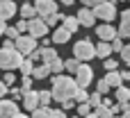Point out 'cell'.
<instances>
[{
  "instance_id": "1f68e13d",
  "label": "cell",
  "mask_w": 130,
  "mask_h": 118,
  "mask_svg": "<svg viewBox=\"0 0 130 118\" xmlns=\"http://www.w3.org/2000/svg\"><path fill=\"white\" fill-rule=\"evenodd\" d=\"M75 109H78V116H80V118H82V116H87V114L91 111V107H89L87 102H78V107H75Z\"/></svg>"
},
{
  "instance_id": "8d00e7d4",
  "label": "cell",
  "mask_w": 130,
  "mask_h": 118,
  "mask_svg": "<svg viewBox=\"0 0 130 118\" xmlns=\"http://www.w3.org/2000/svg\"><path fill=\"white\" fill-rule=\"evenodd\" d=\"M2 34H5L7 39H11V41H14L16 36H18V32H16V27H5V32H2Z\"/></svg>"
},
{
  "instance_id": "8fae6325",
  "label": "cell",
  "mask_w": 130,
  "mask_h": 118,
  "mask_svg": "<svg viewBox=\"0 0 130 118\" xmlns=\"http://www.w3.org/2000/svg\"><path fill=\"white\" fill-rule=\"evenodd\" d=\"M16 11L18 9H16L14 0H0V20H9Z\"/></svg>"
},
{
  "instance_id": "816d5d0a",
  "label": "cell",
  "mask_w": 130,
  "mask_h": 118,
  "mask_svg": "<svg viewBox=\"0 0 130 118\" xmlns=\"http://www.w3.org/2000/svg\"><path fill=\"white\" fill-rule=\"evenodd\" d=\"M14 118H30V116H23V114H16Z\"/></svg>"
},
{
  "instance_id": "60d3db41",
  "label": "cell",
  "mask_w": 130,
  "mask_h": 118,
  "mask_svg": "<svg viewBox=\"0 0 130 118\" xmlns=\"http://www.w3.org/2000/svg\"><path fill=\"white\" fill-rule=\"evenodd\" d=\"M14 80H16V75H14L11 70H7V73H5V77H2V82H5L7 86H9V84H14Z\"/></svg>"
},
{
  "instance_id": "d6a6232c",
  "label": "cell",
  "mask_w": 130,
  "mask_h": 118,
  "mask_svg": "<svg viewBox=\"0 0 130 118\" xmlns=\"http://www.w3.org/2000/svg\"><path fill=\"white\" fill-rule=\"evenodd\" d=\"M48 109V116L50 118H66V111L64 109H50V107H46Z\"/></svg>"
},
{
  "instance_id": "836d02e7",
  "label": "cell",
  "mask_w": 130,
  "mask_h": 118,
  "mask_svg": "<svg viewBox=\"0 0 130 118\" xmlns=\"http://www.w3.org/2000/svg\"><path fill=\"white\" fill-rule=\"evenodd\" d=\"M103 66H105V70H117V66H119V61L117 59H103Z\"/></svg>"
},
{
  "instance_id": "7bdbcfd3",
  "label": "cell",
  "mask_w": 130,
  "mask_h": 118,
  "mask_svg": "<svg viewBox=\"0 0 130 118\" xmlns=\"http://www.w3.org/2000/svg\"><path fill=\"white\" fill-rule=\"evenodd\" d=\"M62 105H64V107H62L64 111H66V109H73V107H75V102H73V100H64Z\"/></svg>"
},
{
  "instance_id": "7402d4cb",
  "label": "cell",
  "mask_w": 130,
  "mask_h": 118,
  "mask_svg": "<svg viewBox=\"0 0 130 118\" xmlns=\"http://www.w3.org/2000/svg\"><path fill=\"white\" fill-rule=\"evenodd\" d=\"M34 16H37V11H34L32 5H23V7H21V18H23V20H30V18H34Z\"/></svg>"
},
{
  "instance_id": "4dcf8cb0",
  "label": "cell",
  "mask_w": 130,
  "mask_h": 118,
  "mask_svg": "<svg viewBox=\"0 0 130 118\" xmlns=\"http://www.w3.org/2000/svg\"><path fill=\"white\" fill-rule=\"evenodd\" d=\"M87 96H89V93H87L85 89H80V86H78V91H75L73 100H75V102H87Z\"/></svg>"
},
{
  "instance_id": "f546056e",
  "label": "cell",
  "mask_w": 130,
  "mask_h": 118,
  "mask_svg": "<svg viewBox=\"0 0 130 118\" xmlns=\"http://www.w3.org/2000/svg\"><path fill=\"white\" fill-rule=\"evenodd\" d=\"M110 48H112V52H119V50L123 48V39H121V36H114L112 43H110Z\"/></svg>"
},
{
  "instance_id": "7dc6e473",
  "label": "cell",
  "mask_w": 130,
  "mask_h": 118,
  "mask_svg": "<svg viewBox=\"0 0 130 118\" xmlns=\"http://www.w3.org/2000/svg\"><path fill=\"white\" fill-rule=\"evenodd\" d=\"M2 48H14V41H11V39H7V41H5V45H2Z\"/></svg>"
},
{
  "instance_id": "d590c367",
  "label": "cell",
  "mask_w": 130,
  "mask_h": 118,
  "mask_svg": "<svg viewBox=\"0 0 130 118\" xmlns=\"http://www.w3.org/2000/svg\"><path fill=\"white\" fill-rule=\"evenodd\" d=\"M96 91H98L101 96H105V93L110 91V86H107V82H105V80H101V82L96 84Z\"/></svg>"
},
{
  "instance_id": "681fc988",
  "label": "cell",
  "mask_w": 130,
  "mask_h": 118,
  "mask_svg": "<svg viewBox=\"0 0 130 118\" xmlns=\"http://www.w3.org/2000/svg\"><path fill=\"white\" fill-rule=\"evenodd\" d=\"M82 118H96V114H91V111H89L87 116H82Z\"/></svg>"
},
{
  "instance_id": "30bf717a",
  "label": "cell",
  "mask_w": 130,
  "mask_h": 118,
  "mask_svg": "<svg viewBox=\"0 0 130 118\" xmlns=\"http://www.w3.org/2000/svg\"><path fill=\"white\" fill-rule=\"evenodd\" d=\"M23 107H25L27 111L37 109V107H39V93L32 91V89H27V91L23 93Z\"/></svg>"
},
{
  "instance_id": "d6986e66",
  "label": "cell",
  "mask_w": 130,
  "mask_h": 118,
  "mask_svg": "<svg viewBox=\"0 0 130 118\" xmlns=\"http://www.w3.org/2000/svg\"><path fill=\"white\" fill-rule=\"evenodd\" d=\"M39 57L43 59V64H50V61H53V59H57L59 55H57V52L48 45V48H39Z\"/></svg>"
},
{
  "instance_id": "277c9868",
  "label": "cell",
  "mask_w": 130,
  "mask_h": 118,
  "mask_svg": "<svg viewBox=\"0 0 130 118\" xmlns=\"http://www.w3.org/2000/svg\"><path fill=\"white\" fill-rule=\"evenodd\" d=\"M94 16L96 18H103L105 23H110V20H114L119 14H117V5L112 2V0H105V2H101V5H96L94 9Z\"/></svg>"
},
{
  "instance_id": "f5cc1de1",
  "label": "cell",
  "mask_w": 130,
  "mask_h": 118,
  "mask_svg": "<svg viewBox=\"0 0 130 118\" xmlns=\"http://www.w3.org/2000/svg\"><path fill=\"white\" fill-rule=\"evenodd\" d=\"M112 2H126V0H112Z\"/></svg>"
},
{
  "instance_id": "f6af8a7d",
  "label": "cell",
  "mask_w": 130,
  "mask_h": 118,
  "mask_svg": "<svg viewBox=\"0 0 130 118\" xmlns=\"http://www.w3.org/2000/svg\"><path fill=\"white\" fill-rule=\"evenodd\" d=\"M7 93H11L14 98H21V89H7Z\"/></svg>"
},
{
  "instance_id": "ffe728a7",
  "label": "cell",
  "mask_w": 130,
  "mask_h": 118,
  "mask_svg": "<svg viewBox=\"0 0 130 118\" xmlns=\"http://www.w3.org/2000/svg\"><path fill=\"white\" fill-rule=\"evenodd\" d=\"M105 82H107V86H110V89H117L119 84H123V82H121V77H119V70H107Z\"/></svg>"
},
{
  "instance_id": "f1b7e54d",
  "label": "cell",
  "mask_w": 130,
  "mask_h": 118,
  "mask_svg": "<svg viewBox=\"0 0 130 118\" xmlns=\"http://www.w3.org/2000/svg\"><path fill=\"white\" fill-rule=\"evenodd\" d=\"M30 118H50V116H48V109L46 107H37V109H32V116Z\"/></svg>"
},
{
  "instance_id": "4316f807",
  "label": "cell",
  "mask_w": 130,
  "mask_h": 118,
  "mask_svg": "<svg viewBox=\"0 0 130 118\" xmlns=\"http://www.w3.org/2000/svg\"><path fill=\"white\" fill-rule=\"evenodd\" d=\"M101 100H103V96H101L98 91H96V93H91V96H87V105H89V107H94V109L101 105Z\"/></svg>"
},
{
  "instance_id": "c3c4849f",
  "label": "cell",
  "mask_w": 130,
  "mask_h": 118,
  "mask_svg": "<svg viewBox=\"0 0 130 118\" xmlns=\"http://www.w3.org/2000/svg\"><path fill=\"white\" fill-rule=\"evenodd\" d=\"M5 27H7V25H5V20H0V36H2V32H5Z\"/></svg>"
},
{
  "instance_id": "6da1fadb",
  "label": "cell",
  "mask_w": 130,
  "mask_h": 118,
  "mask_svg": "<svg viewBox=\"0 0 130 118\" xmlns=\"http://www.w3.org/2000/svg\"><path fill=\"white\" fill-rule=\"evenodd\" d=\"M75 91H78V84H75V80H73V77L62 75V73L53 77V89H50V98H53V100H57V102L73 100Z\"/></svg>"
},
{
  "instance_id": "f35d334b",
  "label": "cell",
  "mask_w": 130,
  "mask_h": 118,
  "mask_svg": "<svg viewBox=\"0 0 130 118\" xmlns=\"http://www.w3.org/2000/svg\"><path fill=\"white\" fill-rule=\"evenodd\" d=\"M119 52H121V59H123V61L128 64V61H130V45H123V48H121Z\"/></svg>"
},
{
  "instance_id": "74e56055",
  "label": "cell",
  "mask_w": 130,
  "mask_h": 118,
  "mask_svg": "<svg viewBox=\"0 0 130 118\" xmlns=\"http://www.w3.org/2000/svg\"><path fill=\"white\" fill-rule=\"evenodd\" d=\"M114 111H121V114L130 111V102H119V105H114Z\"/></svg>"
},
{
  "instance_id": "b9f144b4",
  "label": "cell",
  "mask_w": 130,
  "mask_h": 118,
  "mask_svg": "<svg viewBox=\"0 0 130 118\" xmlns=\"http://www.w3.org/2000/svg\"><path fill=\"white\" fill-rule=\"evenodd\" d=\"M82 2H85V7H96V5H101L105 0H82Z\"/></svg>"
},
{
  "instance_id": "2e32d148",
  "label": "cell",
  "mask_w": 130,
  "mask_h": 118,
  "mask_svg": "<svg viewBox=\"0 0 130 118\" xmlns=\"http://www.w3.org/2000/svg\"><path fill=\"white\" fill-rule=\"evenodd\" d=\"M30 75L34 80H46L50 75V68H48V64H39V66H32V73Z\"/></svg>"
},
{
  "instance_id": "ac0fdd59",
  "label": "cell",
  "mask_w": 130,
  "mask_h": 118,
  "mask_svg": "<svg viewBox=\"0 0 130 118\" xmlns=\"http://www.w3.org/2000/svg\"><path fill=\"white\" fill-rule=\"evenodd\" d=\"M94 50H96V57H101V59H107L112 55V48H110L107 41H101L98 45H94Z\"/></svg>"
},
{
  "instance_id": "603a6c76",
  "label": "cell",
  "mask_w": 130,
  "mask_h": 118,
  "mask_svg": "<svg viewBox=\"0 0 130 118\" xmlns=\"http://www.w3.org/2000/svg\"><path fill=\"white\" fill-rule=\"evenodd\" d=\"M32 66H34V61H32L30 57H27V59L23 57V61L18 64V68H21V73H23V75H30V73H32Z\"/></svg>"
},
{
  "instance_id": "8992f818",
  "label": "cell",
  "mask_w": 130,
  "mask_h": 118,
  "mask_svg": "<svg viewBox=\"0 0 130 118\" xmlns=\"http://www.w3.org/2000/svg\"><path fill=\"white\" fill-rule=\"evenodd\" d=\"M91 80H94V68L80 61V66L75 68V84H78L80 89H87V86L91 84Z\"/></svg>"
},
{
  "instance_id": "9c48e42d",
  "label": "cell",
  "mask_w": 130,
  "mask_h": 118,
  "mask_svg": "<svg viewBox=\"0 0 130 118\" xmlns=\"http://www.w3.org/2000/svg\"><path fill=\"white\" fill-rule=\"evenodd\" d=\"M16 114H21V109L14 100H0V118H14Z\"/></svg>"
},
{
  "instance_id": "e0dca14e",
  "label": "cell",
  "mask_w": 130,
  "mask_h": 118,
  "mask_svg": "<svg viewBox=\"0 0 130 118\" xmlns=\"http://www.w3.org/2000/svg\"><path fill=\"white\" fill-rule=\"evenodd\" d=\"M69 39H71V32H69V30H64V27H57V30H55V34H53V43H57V45L66 43Z\"/></svg>"
},
{
  "instance_id": "4fadbf2b",
  "label": "cell",
  "mask_w": 130,
  "mask_h": 118,
  "mask_svg": "<svg viewBox=\"0 0 130 118\" xmlns=\"http://www.w3.org/2000/svg\"><path fill=\"white\" fill-rule=\"evenodd\" d=\"M75 18H78V23H80V25H85V27H91V25H94V20H96V16H94V11H91L89 7H85V9H80Z\"/></svg>"
},
{
  "instance_id": "ee69618b",
  "label": "cell",
  "mask_w": 130,
  "mask_h": 118,
  "mask_svg": "<svg viewBox=\"0 0 130 118\" xmlns=\"http://www.w3.org/2000/svg\"><path fill=\"white\" fill-rule=\"evenodd\" d=\"M7 89H9V86H7V84H5V82L0 80V98H5V93H7Z\"/></svg>"
},
{
  "instance_id": "44dd1931",
  "label": "cell",
  "mask_w": 130,
  "mask_h": 118,
  "mask_svg": "<svg viewBox=\"0 0 130 118\" xmlns=\"http://www.w3.org/2000/svg\"><path fill=\"white\" fill-rule=\"evenodd\" d=\"M117 100H119V102H128L130 100V89L128 86H123V84L117 86Z\"/></svg>"
},
{
  "instance_id": "5bb4252c",
  "label": "cell",
  "mask_w": 130,
  "mask_h": 118,
  "mask_svg": "<svg viewBox=\"0 0 130 118\" xmlns=\"http://www.w3.org/2000/svg\"><path fill=\"white\" fill-rule=\"evenodd\" d=\"M119 16H121V27L117 30V36L128 39L130 36V11H121Z\"/></svg>"
},
{
  "instance_id": "9a60e30c",
  "label": "cell",
  "mask_w": 130,
  "mask_h": 118,
  "mask_svg": "<svg viewBox=\"0 0 130 118\" xmlns=\"http://www.w3.org/2000/svg\"><path fill=\"white\" fill-rule=\"evenodd\" d=\"M62 27H64V30H69V32L73 34V32H78L80 23H78V18H75V16H64V14H62Z\"/></svg>"
},
{
  "instance_id": "3957f363",
  "label": "cell",
  "mask_w": 130,
  "mask_h": 118,
  "mask_svg": "<svg viewBox=\"0 0 130 118\" xmlns=\"http://www.w3.org/2000/svg\"><path fill=\"white\" fill-rule=\"evenodd\" d=\"M73 57H75L78 61H89V59H94V57H96L94 43H91V41H87V39L78 41V43L73 45Z\"/></svg>"
},
{
  "instance_id": "ab89813d",
  "label": "cell",
  "mask_w": 130,
  "mask_h": 118,
  "mask_svg": "<svg viewBox=\"0 0 130 118\" xmlns=\"http://www.w3.org/2000/svg\"><path fill=\"white\" fill-rule=\"evenodd\" d=\"M14 27H16V32H18V34H23V32L27 30V20H23V18H21V20L14 25Z\"/></svg>"
},
{
  "instance_id": "f907efd6",
  "label": "cell",
  "mask_w": 130,
  "mask_h": 118,
  "mask_svg": "<svg viewBox=\"0 0 130 118\" xmlns=\"http://www.w3.org/2000/svg\"><path fill=\"white\" fill-rule=\"evenodd\" d=\"M62 2H64V5H73L75 0H62Z\"/></svg>"
},
{
  "instance_id": "52a82bcc",
  "label": "cell",
  "mask_w": 130,
  "mask_h": 118,
  "mask_svg": "<svg viewBox=\"0 0 130 118\" xmlns=\"http://www.w3.org/2000/svg\"><path fill=\"white\" fill-rule=\"evenodd\" d=\"M32 39H41V36H46L48 34V25L39 18V16H34V18H30L27 20V30H25Z\"/></svg>"
},
{
  "instance_id": "7c38bea8",
  "label": "cell",
  "mask_w": 130,
  "mask_h": 118,
  "mask_svg": "<svg viewBox=\"0 0 130 118\" xmlns=\"http://www.w3.org/2000/svg\"><path fill=\"white\" fill-rule=\"evenodd\" d=\"M96 34H98L101 41H107V43H110V41L117 36V30H114L110 23H105V25H98V27H96Z\"/></svg>"
},
{
  "instance_id": "11a10c76",
  "label": "cell",
  "mask_w": 130,
  "mask_h": 118,
  "mask_svg": "<svg viewBox=\"0 0 130 118\" xmlns=\"http://www.w3.org/2000/svg\"><path fill=\"white\" fill-rule=\"evenodd\" d=\"M112 118H117V116H112Z\"/></svg>"
},
{
  "instance_id": "7a4b0ae2",
  "label": "cell",
  "mask_w": 130,
  "mask_h": 118,
  "mask_svg": "<svg viewBox=\"0 0 130 118\" xmlns=\"http://www.w3.org/2000/svg\"><path fill=\"white\" fill-rule=\"evenodd\" d=\"M23 61V55L16 48H0V68L2 70H14Z\"/></svg>"
},
{
  "instance_id": "d4e9b609",
  "label": "cell",
  "mask_w": 130,
  "mask_h": 118,
  "mask_svg": "<svg viewBox=\"0 0 130 118\" xmlns=\"http://www.w3.org/2000/svg\"><path fill=\"white\" fill-rule=\"evenodd\" d=\"M48 27H53V25H57V20H62V14H48V16H43L41 18Z\"/></svg>"
},
{
  "instance_id": "db71d44e",
  "label": "cell",
  "mask_w": 130,
  "mask_h": 118,
  "mask_svg": "<svg viewBox=\"0 0 130 118\" xmlns=\"http://www.w3.org/2000/svg\"><path fill=\"white\" fill-rule=\"evenodd\" d=\"M75 118H80V116H75Z\"/></svg>"
},
{
  "instance_id": "cb8c5ba5",
  "label": "cell",
  "mask_w": 130,
  "mask_h": 118,
  "mask_svg": "<svg viewBox=\"0 0 130 118\" xmlns=\"http://www.w3.org/2000/svg\"><path fill=\"white\" fill-rule=\"evenodd\" d=\"M48 68H50V73H55V75H59L62 70H64V61L57 57V59H53L50 64H48Z\"/></svg>"
},
{
  "instance_id": "ba28073f",
  "label": "cell",
  "mask_w": 130,
  "mask_h": 118,
  "mask_svg": "<svg viewBox=\"0 0 130 118\" xmlns=\"http://www.w3.org/2000/svg\"><path fill=\"white\" fill-rule=\"evenodd\" d=\"M32 7H34V11H37L39 18H43L48 14H57V2L55 0H34Z\"/></svg>"
},
{
  "instance_id": "e575fe53",
  "label": "cell",
  "mask_w": 130,
  "mask_h": 118,
  "mask_svg": "<svg viewBox=\"0 0 130 118\" xmlns=\"http://www.w3.org/2000/svg\"><path fill=\"white\" fill-rule=\"evenodd\" d=\"M27 89H32V77H30V75L23 77V82H21V93H25Z\"/></svg>"
},
{
  "instance_id": "5b68a950",
  "label": "cell",
  "mask_w": 130,
  "mask_h": 118,
  "mask_svg": "<svg viewBox=\"0 0 130 118\" xmlns=\"http://www.w3.org/2000/svg\"><path fill=\"white\" fill-rule=\"evenodd\" d=\"M14 48H16L23 57H27L32 50H37V39H32L30 34H18V36L14 39Z\"/></svg>"
},
{
  "instance_id": "83f0119b",
  "label": "cell",
  "mask_w": 130,
  "mask_h": 118,
  "mask_svg": "<svg viewBox=\"0 0 130 118\" xmlns=\"http://www.w3.org/2000/svg\"><path fill=\"white\" fill-rule=\"evenodd\" d=\"M80 66V61L75 59V57H71V59H66L64 61V70H71V73H75V68Z\"/></svg>"
},
{
  "instance_id": "bcb514c9",
  "label": "cell",
  "mask_w": 130,
  "mask_h": 118,
  "mask_svg": "<svg viewBox=\"0 0 130 118\" xmlns=\"http://www.w3.org/2000/svg\"><path fill=\"white\" fill-rule=\"evenodd\" d=\"M119 77H121V82H126V80H130V73H128V70H121Z\"/></svg>"
},
{
  "instance_id": "484cf974",
  "label": "cell",
  "mask_w": 130,
  "mask_h": 118,
  "mask_svg": "<svg viewBox=\"0 0 130 118\" xmlns=\"http://www.w3.org/2000/svg\"><path fill=\"white\" fill-rule=\"evenodd\" d=\"M37 93H39V107H48L50 100H53L50 98V91H37Z\"/></svg>"
}]
</instances>
